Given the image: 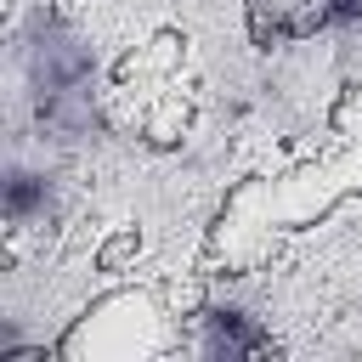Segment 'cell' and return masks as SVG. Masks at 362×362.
<instances>
[{
  "mask_svg": "<svg viewBox=\"0 0 362 362\" xmlns=\"http://www.w3.org/2000/svg\"><path fill=\"white\" fill-rule=\"evenodd\" d=\"M334 17H362V0H334Z\"/></svg>",
  "mask_w": 362,
  "mask_h": 362,
  "instance_id": "5",
  "label": "cell"
},
{
  "mask_svg": "<svg viewBox=\"0 0 362 362\" xmlns=\"http://www.w3.org/2000/svg\"><path fill=\"white\" fill-rule=\"evenodd\" d=\"M334 23V0H249V28L260 45L272 40H311Z\"/></svg>",
  "mask_w": 362,
  "mask_h": 362,
  "instance_id": "2",
  "label": "cell"
},
{
  "mask_svg": "<svg viewBox=\"0 0 362 362\" xmlns=\"http://www.w3.org/2000/svg\"><path fill=\"white\" fill-rule=\"evenodd\" d=\"M136 255H141V232H136V226H119V232L96 249V272H124Z\"/></svg>",
  "mask_w": 362,
  "mask_h": 362,
  "instance_id": "4",
  "label": "cell"
},
{
  "mask_svg": "<svg viewBox=\"0 0 362 362\" xmlns=\"http://www.w3.org/2000/svg\"><path fill=\"white\" fill-rule=\"evenodd\" d=\"M187 124H192L187 96H153L147 113H141V136H147L153 147H175V141L187 136Z\"/></svg>",
  "mask_w": 362,
  "mask_h": 362,
  "instance_id": "3",
  "label": "cell"
},
{
  "mask_svg": "<svg viewBox=\"0 0 362 362\" xmlns=\"http://www.w3.org/2000/svg\"><path fill=\"white\" fill-rule=\"evenodd\" d=\"M170 317L164 300L153 288H113L102 294L85 317H74V328L57 339L62 362H136L170 345Z\"/></svg>",
  "mask_w": 362,
  "mask_h": 362,
  "instance_id": "1",
  "label": "cell"
}]
</instances>
